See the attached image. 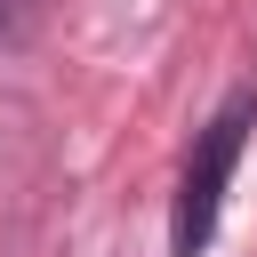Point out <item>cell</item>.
<instances>
[{"label": "cell", "mask_w": 257, "mask_h": 257, "mask_svg": "<svg viewBox=\"0 0 257 257\" xmlns=\"http://www.w3.org/2000/svg\"><path fill=\"white\" fill-rule=\"evenodd\" d=\"M249 128H257V88H233L201 120V137H193V153L177 169V201H169V257H209L225 193H233V169L249 153Z\"/></svg>", "instance_id": "6da1fadb"}, {"label": "cell", "mask_w": 257, "mask_h": 257, "mask_svg": "<svg viewBox=\"0 0 257 257\" xmlns=\"http://www.w3.org/2000/svg\"><path fill=\"white\" fill-rule=\"evenodd\" d=\"M0 16H8V0H0Z\"/></svg>", "instance_id": "7a4b0ae2"}]
</instances>
